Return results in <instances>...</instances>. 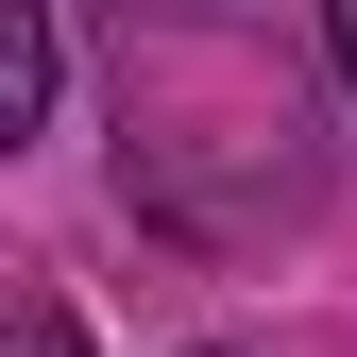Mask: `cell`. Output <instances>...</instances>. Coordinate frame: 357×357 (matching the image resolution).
<instances>
[{"mask_svg":"<svg viewBox=\"0 0 357 357\" xmlns=\"http://www.w3.org/2000/svg\"><path fill=\"white\" fill-rule=\"evenodd\" d=\"M340 68H357V0H340Z\"/></svg>","mask_w":357,"mask_h":357,"instance_id":"3","label":"cell"},{"mask_svg":"<svg viewBox=\"0 0 357 357\" xmlns=\"http://www.w3.org/2000/svg\"><path fill=\"white\" fill-rule=\"evenodd\" d=\"M17 357H68V324H52V306H34V289H17Z\"/></svg>","mask_w":357,"mask_h":357,"instance_id":"2","label":"cell"},{"mask_svg":"<svg viewBox=\"0 0 357 357\" xmlns=\"http://www.w3.org/2000/svg\"><path fill=\"white\" fill-rule=\"evenodd\" d=\"M34 119H52V17L0 0V137H34Z\"/></svg>","mask_w":357,"mask_h":357,"instance_id":"1","label":"cell"}]
</instances>
